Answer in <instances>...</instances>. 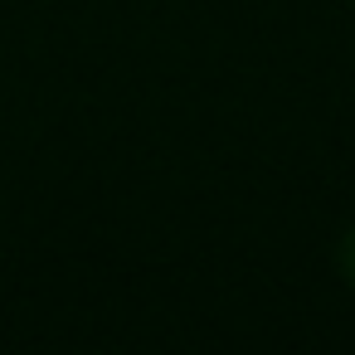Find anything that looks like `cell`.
<instances>
[{
    "mask_svg": "<svg viewBox=\"0 0 355 355\" xmlns=\"http://www.w3.org/2000/svg\"><path fill=\"white\" fill-rule=\"evenodd\" d=\"M340 272L350 277V287H355V229L340 239Z\"/></svg>",
    "mask_w": 355,
    "mask_h": 355,
    "instance_id": "cell-1",
    "label": "cell"
}]
</instances>
